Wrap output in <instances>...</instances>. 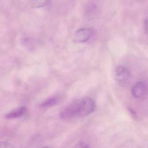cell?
<instances>
[{"label":"cell","mask_w":148,"mask_h":148,"mask_svg":"<svg viewBox=\"0 0 148 148\" xmlns=\"http://www.w3.org/2000/svg\"><path fill=\"white\" fill-rule=\"evenodd\" d=\"M79 117H83L80 99L72 102L60 113V117L63 120H70Z\"/></svg>","instance_id":"obj_1"},{"label":"cell","mask_w":148,"mask_h":148,"mask_svg":"<svg viewBox=\"0 0 148 148\" xmlns=\"http://www.w3.org/2000/svg\"><path fill=\"white\" fill-rule=\"evenodd\" d=\"M116 80L123 85L127 84L130 80L131 73L127 68L124 66H119L115 70Z\"/></svg>","instance_id":"obj_2"},{"label":"cell","mask_w":148,"mask_h":148,"mask_svg":"<svg viewBox=\"0 0 148 148\" xmlns=\"http://www.w3.org/2000/svg\"><path fill=\"white\" fill-rule=\"evenodd\" d=\"M83 117L91 114L95 110V103L90 97H84L80 99Z\"/></svg>","instance_id":"obj_3"},{"label":"cell","mask_w":148,"mask_h":148,"mask_svg":"<svg viewBox=\"0 0 148 148\" xmlns=\"http://www.w3.org/2000/svg\"><path fill=\"white\" fill-rule=\"evenodd\" d=\"M147 86L143 82H139L135 83L131 88V94L136 99H139L143 97L147 92Z\"/></svg>","instance_id":"obj_4"},{"label":"cell","mask_w":148,"mask_h":148,"mask_svg":"<svg viewBox=\"0 0 148 148\" xmlns=\"http://www.w3.org/2000/svg\"><path fill=\"white\" fill-rule=\"evenodd\" d=\"M92 34L90 28H82L77 29L74 34V41L77 43H84L87 42Z\"/></svg>","instance_id":"obj_5"},{"label":"cell","mask_w":148,"mask_h":148,"mask_svg":"<svg viewBox=\"0 0 148 148\" xmlns=\"http://www.w3.org/2000/svg\"><path fill=\"white\" fill-rule=\"evenodd\" d=\"M27 109L25 107L21 106L11 111L10 113L6 114V117L9 119L20 117L25 114V113L27 112Z\"/></svg>","instance_id":"obj_6"},{"label":"cell","mask_w":148,"mask_h":148,"mask_svg":"<svg viewBox=\"0 0 148 148\" xmlns=\"http://www.w3.org/2000/svg\"><path fill=\"white\" fill-rule=\"evenodd\" d=\"M58 102V98L57 97H50L41 103L40 106L42 108H50L57 105Z\"/></svg>","instance_id":"obj_7"},{"label":"cell","mask_w":148,"mask_h":148,"mask_svg":"<svg viewBox=\"0 0 148 148\" xmlns=\"http://www.w3.org/2000/svg\"><path fill=\"white\" fill-rule=\"evenodd\" d=\"M49 0H30V4L32 8H39L46 6Z\"/></svg>","instance_id":"obj_8"},{"label":"cell","mask_w":148,"mask_h":148,"mask_svg":"<svg viewBox=\"0 0 148 148\" xmlns=\"http://www.w3.org/2000/svg\"><path fill=\"white\" fill-rule=\"evenodd\" d=\"M75 148H89V147L87 143L84 142H80L76 145Z\"/></svg>","instance_id":"obj_9"},{"label":"cell","mask_w":148,"mask_h":148,"mask_svg":"<svg viewBox=\"0 0 148 148\" xmlns=\"http://www.w3.org/2000/svg\"><path fill=\"white\" fill-rule=\"evenodd\" d=\"M0 148H14L12 145L8 142H0Z\"/></svg>","instance_id":"obj_10"},{"label":"cell","mask_w":148,"mask_h":148,"mask_svg":"<svg viewBox=\"0 0 148 148\" xmlns=\"http://www.w3.org/2000/svg\"><path fill=\"white\" fill-rule=\"evenodd\" d=\"M144 29L145 34L148 36V18L145 20L144 21Z\"/></svg>","instance_id":"obj_11"},{"label":"cell","mask_w":148,"mask_h":148,"mask_svg":"<svg viewBox=\"0 0 148 148\" xmlns=\"http://www.w3.org/2000/svg\"><path fill=\"white\" fill-rule=\"evenodd\" d=\"M42 148H53V147H48V146H47V147H42Z\"/></svg>","instance_id":"obj_12"}]
</instances>
